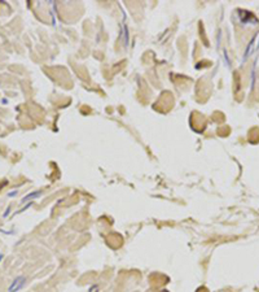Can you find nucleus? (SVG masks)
I'll return each mask as SVG.
<instances>
[{
	"instance_id": "1",
	"label": "nucleus",
	"mask_w": 259,
	"mask_h": 292,
	"mask_svg": "<svg viewBox=\"0 0 259 292\" xmlns=\"http://www.w3.org/2000/svg\"><path fill=\"white\" fill-rule=\"evenodd\" d=\"M23 285H25V278L23 277H18L17 279L13 281V283L9 287V292H17L19 289H22Z\"/></svg>"
}]
</instances>
